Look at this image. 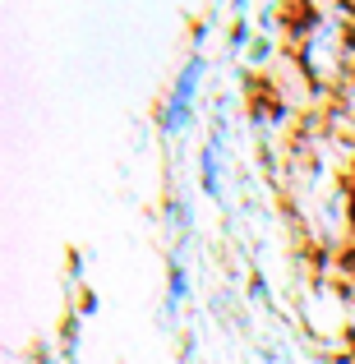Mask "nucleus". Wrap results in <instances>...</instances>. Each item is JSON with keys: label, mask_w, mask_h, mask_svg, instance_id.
Returning <instances> with one entry per match:
<instances>
[{"label": "nucleus", "mask_w": 355, "mask_h": 364, "mask_svg": "<svg viewBox=\"0 0 355 364\" xmlns=\"http://www.w3.org/2000/svg\"><path fill=\"white\" fill-rule=\"evenodd\" d=\"M213 33H217V14H208L203 23L194 28L185 60H180L176 79H171L166 97H161V107H157V134L166 143L185 139V129L198 116V97H203V83H208V74H213V51H208V46H213Z\"/></svg>", "instance_id": "f03ea898"}, {"label": "nucleus", "mask_w": 355, "mask_h": 364, "mask_svg": "<svg viewBox=\"0 0 355 364\" xmlns=\"http://www.w3.org/2000/svg\"><path fill=\"white\" fill-rule=\"evenodd\" d=\"M351 208H355V194H351Z\"/></svg>", "instance_id": "423d86ee"}, {"label": "nucleus", "mask_w": 355, "mask_h": 364, "mask_svg": "<svg viewBox=\"0 0 355 364\" xmlns=\"http://www.w3.org/2000/svg\"><path fill=\"white\" fill-rule=\"evenodd\" d=\"M189 300H194V277H189L185 254L176 249V258L166 263V300H161V318H166V323H176L180 314L189 309Z\"/></svg>", "instance_id": "20e7f679"}, {"label": "nucleus", "mask_w": 355, "mask_h": 364, "mask_svg": "<svg viewBox=\"0 0 355 364\" xmlns=\"http://www.w3.org/2000/svg\"><path fill=\"white\" fill-rule=\"evenodd\" d=\"M355 0H309L291 33V60L319 92H341L355 83Z\"/></svg>", "instance_id": "f257e3e1"}, {"label": "nucleus", "mask_w": 355, "mask_h": 364, "mask_svg": "<svg viewBox=\"0 0 355 364\" xmlns=\"http://www.w3.org/2000/svg\"><path fill=\"white\" fill-rule=\"evenodd\" d=\"M198 189L213 203H226V189H231V152H226V116L217 111L208 124V139L198 148Z\"/></svg>", "instance_id": "7ed1b4c3"}, {"label": "nucleus", "mask_w": 355, "mask_h": 364, "mask_svg": "<svg viewBox=\"0 0 355 364\" xmlns=\"http://www.w3.org/2000/svg\"><path fill=\"white\" fill-rule=\"evenodd\" d=\"M166 222H171V235H176V240H189V231H194V203H189L185 194H171L166 198Z\"/></svg>", "instance_id": "39448f33"}]
</instances>
